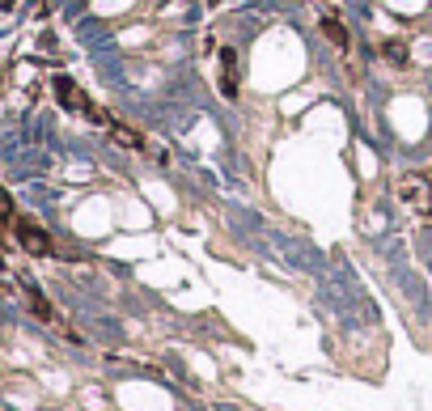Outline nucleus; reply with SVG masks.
Returning a JSON list of instances; mask_svg holds the SVG:
<instances>
[{
	"instance_id": "10",
	"label": "nucleus",
	"mask_w": 432,
	"mask_h": 411,
	"mask_svg": "<svg viewBox=\"0 0 432 411\" xmlns=\"http://www.w3.org/2000/svg\"><path fill=\"white\" fill-rule=\"evenodd\" d=\"M4 8H13V0H4Z\"/></svg>"
},
{
	"instance_id": "4",
	"label": "nucleus",
	"mask_w": 432,
	"mask_h": 411,
	"mask_svg": "<svg viewBox=\"0 0 432 411\" xmlns=\"http://www.w3.org/2000/svg\"><path fill=\"white\" fill-rule=\"evenodd\" d=\"M221 59H225V76H221V89H225V93H238V76H233V68H238V55H233V51L225 47V51H221Z\"/></svg>"
},
{
	"instance_id": "7",
	"label": "nucleus",
	"mask_w": 432,
	"mask_h": 411,
	"mask_svg": "<svg viewBox=\"0 0 432 411\" xmlns=\"http://www.w3.org/2000/svg\"><path fill=\"white\" fill-rule=\"evenodd\" d=\"M382 51H386V59H390V64H399V68H403V64L411 59V51H407V42H399V38H390V42H382Z\"/></svg>"
},
{
	"instance_id": "2",
	"label": "nucleus",
	"mask_w": 432,
	"mask_h": 411,
	"mask_svg": "<svg viewBox=\"0 0 432 411\" xmlns=\"http://www.w3.org/2000/svg\"><path fill=\"white\" fill-rule=\"evenodd\" d=\"M13 233H17L21 250H30V255H55V242H51V233H47L42 225H34L30 216H17V221H13Z\"/></svg>"
},
{
	"instance_id": "5",
	"label": "nucleus",
	"mask_w": 432,
	"mask_h": 411,
	"mask_svg": "<svg viewBox=\"0 0 432 411\" xmlns=\"http://www.w3.org/2000/svg\"><path fill=\"white\" fill-rule=\"evenodd\" d=\"M110 136H115L123 149H144V136H140V132H127L123 123H110Z\"/></svg>"
},
{
	"instance_id": "1",
	"label": "nucleus",
	"mask_w": 432,
	"mask_h": 411,
	"mask_svg": "<svg viewBox=\"0 0 432 411\" xmlns=\"http://www.w3.org/2000/svg\"><path fill=\"white\" fill-rule=\"evenodd\" d=\"M55 93H59V102H64L68 110H76V115H85V119H93V123H106V127H110V119H106V115L89 102V93H85L72 76H55Z\"/></svg>"
},
{
	"instance_id": "8",
	"label": "nucleus",
	"mask_w": 432,
	"mask_h": 411,
	"mask_svg": "<svg viewBox=\"0 0 432 411\" xmlns=\"http://www.w3.org/2000/svg\"><path fill=\"white\" fill-rule=\"evenodd\" d=\"M25 297H30V306H34V314H38V318H47V323L55 318V314H51V306H47V297H42L34 284H25Z\"/></svg>"
},
{
	"instance_id": "9",
	"label": "nucleus",
	"mask_w": 432,
	"mask_h": 411,
	"mask_svg": "<svg viewBox=\"0 0 432 411\" xmlns=\"http://www.w3.org/2000/svg\"><path fill=\"white\" fill-rule=\"evenodd\" d=\"M17 221V212H13V195L0 187V225H13Z\"/></svg>"
},
{
	"instance_id": "3",
	"label": "nucleus",
	"mask_w": 432,
	"mask_h": 411,
	"mask_svg": "<svg viewBox=\"0 0 432 411\" xmlns=\"http://www.w3.org/2000/svg\"><path fill=\"white\" fill-rule=\"evenodd\" d=\"M399 199H407V204H416V208H428V191H424L420 178H403V183H399Z\"/></svg>"
},
{
	"instance_id": "6",
	"label": "nucleus",
	"mask_w": 432,
	"mask_h": 411,
	"mask_svg": "<svg viewBox=\"0 0 432 411\" xmlns=\"http://www.w3.org/2000/svg\"><path fill=\"white\" fill-rule=\"evenodd\" d=\"M322 34H327V38H331V42H335L339 51H348V30H344V25H339L335 17H327V21H322Z\"/></svg>"
}]
</instances>
